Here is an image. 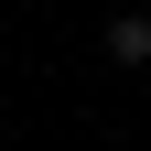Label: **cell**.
Wrapping results in <instances>:
<instances>
[{
    "mask_svg": "<svg viewBox=\"0 0 151 151\" xmlns=\"http://www.w3.org/2000/svg\"><path fill=\"white\" fill-rule=\"evenodd\" d=\"M108 65H151V11H108Z\"/></svg>",
    "mask_w": 151,
    "mask_h": 151,
    "instance_id": "cell-1",
    "label": "cell"
}]
</instances>
